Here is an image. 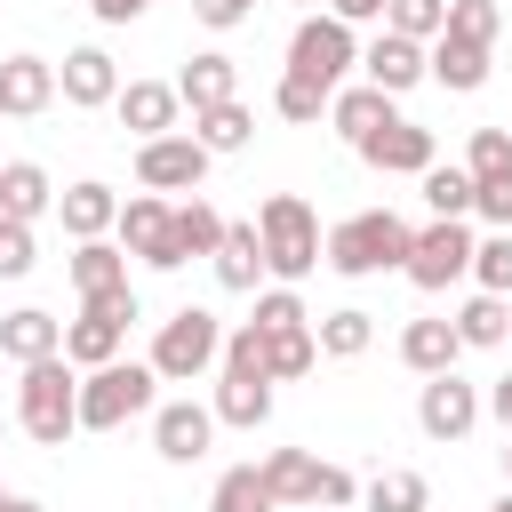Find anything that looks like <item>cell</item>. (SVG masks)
I'll list each match as a JSON object with an SVG mask.
<instances>
[{
    "label": "cell",
    "mask_w": 512,
    "mask_h": 512,
    "mask_svg": "<svg viewBox=\"0 0 512 512\" xmlns=\"http://www.w3.org/2000/svg\"><path fill=\"white\" fill-rule=\"evenodd\" d=\"M16 416H24V432H32L40 448H64V432L80 424V384H72V360H64V352H48V360L24 368Z\"/></svg>",
    "instance_id": "cell-1"
},
{
    "label": "cell",
    "mask_w": 512,
    "mask_h": 512,
    "mask_svg": "<svg viewBox=\"0 0 512 512\" xmlns=\"http://www.w3.org/2000/svg\"><path fill=\"white\" fill-rule=\"evenodd\" d=\"M408 240H416V232H408L392 208H360V216H344V224L328 232V264L352 272V280H360V272H392V264H408Z\"/></svg>",
    "instance_id": "cell-2"
},
{
    "label": "cell",
    "mask_w": 512,
    "mask_h": 512,
    "mask_svg": "<svg viewBox=\"0 0 512 512\" xmlns=\"http://www.w3.org/2000/svg\"><path fill=\"white\" fill-rule=\"evenodd\" d=\"M256 240H264V272H280V280H304V272L320 264V224H312V208H304L296 192H272V200H264Z\"/></svg>",
    "instance_id": "cell-3"
},
{
    "label": "cell",
    "mask_w": 512,
    "mask_h": 512,
    "mask_svg": "<svg viewBox=\"0 0 512 512\" xmlns=\"http://www.w3.org/2000/svg\"><path fill=\"white\" fill-rule=\"evenodd\" d=\"M152 384H160V368H136V360L88 368V384H80V424H88V432H120L128 416L152 408Z\"/></svg>",
    "instance_id": "cell-4"
},
{
    "label": "cell",
    "mask_w": 512,
    "mask_h": 512,
    "mask_svg": "<svg viewBox=\"0 0 512 512\" xmlns=\"http://www.w3.org/2000/svg\"><path fill=\"white\" fill-rule=\"evenodd\" d=\"M360 64V48H352V24L344 16H304L296 24V40H288V72L296 80H312V88H328L336 96V80Z\"/></svg>",
    "instance_id": "cell-5"
},
{
    "label": "cell",
    "mask_w": 512,
    "mask_h": 512,
    "mask_svg": "<svg viewBox=\"0 0 512 512\" xmlns=\"http://www.w3.org/2000/svg\"><path fill=\"white\" fill-rule=\"evenodd\" d=\"M264 488H272V504H328V512L352 504V472L312 464L304 448H272V456H264Z\"/></svg>",
    "instance_id": "cell-6"
},
{
    "label": "cell",
    "mask_w": 512,
    "mask_h": 512,
    "mask_svg": "<svg viewBox=\"0 0 512 512\" xmlns=\"http://www.w3.org/2000/svg\"><path fill=\"white\" fill-rule=\"evenodd\" d=\"M208 360H224V328H216V312L184 304V312L160 328V344H152V368H160L168 384H192Z\"/></svg>",
    "instance_id": "cell-7"
},
{
    "label": "cell",
    "mask_w": 512,
    "mask_h": 512,
    "mask_svg": "<svg viewBox=\"0 0 512 512\" xmlns=\"http://www.w3.org/2000/svg\"><path fill=\"white\" fill-rule=\"evenodd\" d=\"M128 320H136V296H128V288H112V296H88V312L64 328V360H72V368H104V360H120V336H128Z\"/></svg>",
    "instance_id": "cell-8"
},
{
    "label": "cell",
    "mask_w": 512,
    "mask_h": 512,
    "mask_svg": "<svg viewBox=\"0 0 512 512\" xmlns=\"http://www.w3.org/2000/svg\"><path fill=\"white\" fill-rule=\"evenodd\" d=\"M472 248H480V240L464 232V216H432V224L408 240V264H400V272H408L416 288H448L456 272H472Z\"/></svg>",
    "instance_id": "cell-9"
},
{
    "label": "cell",
    "mask_w": 512,
    "mask_h": 512,
    "mask_svg": "<svg viewBox=\"0 0 512 512\" xmlns=\"http://www.w3.org/2000/svg\"><path fill=\"white\" fill-rule=\"evenodd\" d=\"M200 176H208V144L200 136H152L136 152V184L144 192H200Z\"/></svg>",
    "instance_id": "cell-10"
},
{
    "label": "cell",
    "mask_w": 512,
    "mask_h": 512,
    "mask_svg": "<svg viewBox=\"0 0 512 512\" xmlns=\"http://www.w3.org/2000/svg\"><path fill=\"white\" fill-rule=\"evenodd\" d=\"M120 240H128V256H144L152 272H176V264H184V248H176V208H168V200H128V208H120Z\"/></svg>",
    "instance_id": "cell-11"
},
{
    "label": "cell",
    "mask_w": 512,
    "mask_h": 512,
    "mask_svg": "<svg viewBox=\"0 0 512 512\" xmlns=\"http://www.w3.org/2000/svg\"><path fill=\"white\" fill-rule=\"evenodd\" d=\"M416 424H424L432 440H464V432L480 424V392H472L456 368H440V376L424 384V400H416Z\"/></svg>",
    "instance_id": "cell-12"
},
{
    "label": "cell",
    "mask_w": 512,
    "mask_h": 512,
    "mask_svg": "<svg viewBox=\"0 0 512 512\" xmlns=\"http://www.w3.org/2000/svg\"><path fill=\"white\" fill-rule=\"evenodd\" d=\"M360 160L384 168V176H424V168H432V128H416V120H384L376 136H360Z\"/></svg>",
    "instance_id": "cell-13"
},
{
    "label": "cell",
    "mask_w": 512,
    "mask_h": 512,
    "mask_svg": "<svg viewBox=\"0 0 512 512\" xmlns=\"http://www.w3.org/2000/svg\"><path fill=\"white\" fill-rule=\"evenodd\" d=\"M208 440H216V408L168 400V408L152 416V448H160L168 464H200V456H208Z\"/></svg>",
    "instance_id": "cell-14"
},
{
    "label": "cell",
    "mask_w": 512,
    "mask_h": 512,
    "mask_svg": "<svg viewBox=\"0 0 512 512\" xmlns=\"http://www.w3.org/2000/svg\"><path fill=\"white\" fill-rule=\"evenodd\" d=\"M264 416H272V376H264V368H248V360H224V384H216V424L256 432Z\"/></svg>",
    "instance_id": "cell-15"
},
{
    "label": "cell",
    "mask_w": 512,
    "mask_h": 512,
    "mask_svg": "<svg viewBox=\"0 0 512 512\" xmlns=\"http://www.w3.org/2000/svg\"><path fill=\"white\" fill-rule=\"evenodd\" d=\"M56 104V72L40 64V56H8L0 64V112L8 120H32V112H48Z\"/></svg>",
    "instance_id": "cell-16"
},
{
    "label": "cell",
    "mask_w": 512,
    "mask_h": 512,
    "mask_svg": "<svg viewBox=\"0 0 512 512\" xmlns=\"http://www.w3.org/2000/svg\"><path fill=\"white\" fill-rule=\"evenodd\" d=\"M360 64H368V80H376L384 96H400V88H416V80L432 72V64H424V40H408V32H384Z\"/></svg>",
    "instance_id": "cell-17"
},
{
    "label": "cell",
    "mask_w": 512,
    "mask_h": 512,
    "mask_svg": "<svg viewBox=\"0 0 512 512\" xmlns=\"http://www.w3.org/2000/svg\"><path fill=\"white\" fill-rule=\"evenodd\" d=\"M112 104H120V128H136V136L152 144V136H168V128H176V104H184V96H176V88H160V80H128Z\"/></svg>",
    "instance_id": "cell-18"
},
{
    "label": "cell",
    "mask_w": 512,
    "mask_h": 512,
    "mask_svg": "<svg viewBox=\"0 0 512 512\" xmlns=\"http://www.w3.org/2000/svg\"><path fill=\"white\" fill-rule=\"evenodd\" d=\"M456 352H464L456 320H408V328H400V360H408L416 376H440V368H456Z\"/></svg>",
    "instance_id": "cell-19"
},
{
    "label": "cell",
    "mask_w": 512,
    "mask_h": 512,
    "mask_svg": "<svg viewBox=\"0 0 512 512\" xmlns=\"http://www.w3.org/2000/svg\"><path fill=\"white\" fill-rule=\"evenodd\" d=\"M120 96V72L104 48H72L64 56V104H112Z\"/></svg>",
    "instance_id": "cell-20"
},
{
    "label": "cell",
    "mask_w": 512,
    "mask_h": 512,
    "mask_svg": "<svg viewBox=\"0 0 512 512\" xmlns=\"http://www.w3.org/2000/svg\"><path fill=\"white\" fill-rule=\"evenodd\" d=\"M56 208H64V232L72 240H104V224H120L112 184H72V192H56Z\"/></svg>",
    "instance_id": "cell-21"
},
{
    "label": "cell",
    "mask_w": 512,
    "mask_h": 512,
    "mask_svg": "<svg viewBox=\"0 0 512 512\" xmlns=\"http://www.w3.org/2000/svg\"><path fill=\"white\" fill-rule=\"evenodd\" d=\"M0 352H8L16 368H32V360L64 352V328H56L48 312H8V320H0Z\"/></svg>",
    "instance_id": "cell-22"
},
{
    "label": "cell",
    "mask_w": 512,
    "mask_h": 512,
    "mask_svg": "<svg viewBox=\"0 0 512 512\" xmlns=\"http://www.w3.org/2000/svg\"><path fill=\"white\" fill-rule=\"evenodd\" d=\"M424 64H432V80L456 88V96H472V88L488 80V48H472V40H456V32H440V48H432Z\"/></svg>",
    "instance_id": "cell-23"
},
{
    "label": "cell",
    "mask_w": 512,
    "mask_h": 512,
    "mask_svg": "<svg viewBox=\"0 0 512 512\" xmlns=\"http://www.w3.org/2000/svg\"><path fill=\"white\" fill-rule=\"evenodd\" d=\"M232 88H240V72H232V56H192L184 64V80H176V96L192 104V112H208V104H232Z\"/></svg>",
    "instance_id": "cell-24"
},
{
    "label": "cell",
    "mask_w": 512,
    "mask_h": 512,
    "mask_svg": "<svg viewBox=\"0 0 512 512\" xmlns=\"http://www.w3.org/2000/svg\"><path fill=\"white\" fill-rule=\"evenodd\" d=\"M328 120H336V128L360 144V136H376V128H384V120H400V112H392V96L368 80V88H344V96H328Z\"/></svg>",
    "instance_id": "cell-25"
},
{
    "label": "cell",
    "mask_w": 512,
    "mask_h": 512,
    "mask_svg": "<svg viewBox=\"0 0 512 512\" xmlns=\"http://www.w3.org/2000/svg\"><path fill=\"white\" fill-rule=\"evenodd\" d=\"M256 272H264L256 224H224V240H216V280H224V288H256Z\"/></svg>",
    "instance_id": "cell-26"
},
{
    "label": "cell",
    "mask_w": 512,
    "mask_h": 512,
    "mask_svg": "<svg viewBox=\"0 0 512 512\" xmlns=\"http://www.w3.org/2000/svg\"><path fill=\"white\" fill-rule=\"evenodd\" d=\"M72 280H80V296H112V288H128V248L80 240V256H72Z\"/></svg>",
    "instance_id": "cell-27"
},
{
    "label": "cell",
    "mask_w": 512,
    "mask_h": 512,
    "mask_svg": "<svg viewBox=\"0 0 512 512\" xmlns=\"http://www.w3.org/2000/svg\"><path fill=\"white\" fill-rule=\"evenodd\" d=\"M48 200H56V192H48V176H40L32 160H8V168H0V216H24V224H32Z\"/></svg>",
    "instance_id": "cell-28"
},
{
    "label": "cell",
    "mask_w": 512,
    "mask_h": 512,
    "mask_svg": "<svg viewBox=\"0 0 512 512\" xmlns=\"http://www.w3.org/2000/svg\"><path fill=\"white\" fill-rule=\"evenodd\" d=\"M248 128H256V120H248V104H240V96H232V104L192 112V136H200L208 152H240V144H248Z\"/></svg>",
    "instance_id": "cell-29"
},
{
    "label": "cell",
    "mask_w": 512,
    "mask_h": 512,
    "mask_svg": "<svg viewBox=\"0 0 512 512\" xmlns=\"http://www.w3.org/2000/svg\"><path fill=\"white\" fill-rule=\"evenodd\" d=\"M456 336H464V344H504V336H512V304L480 288V296L456 312Z\"/></svg>",
    "instance_id": "cell-30"
},
{
    "label": "cell",
    "mask_w": 512,
    "mask_h": 512,
    "mask_svg": "<svg viewBox=\"0 0 512 512\" xmlns=\"http://www.w3.org/2000/svg\"><path fill=\"white\" fill-rule=\"evenodd\" d=\"M208 512H272V488H264V472H256V464H232V472L216 480Z\"/></svg>",
    "instance_id": "cell-31"
},
{
    "label": "cell",
    "mask_w": 512,
    "mask_h": 512,
    "mask_svg": "<svg viewBox=\"0 0 512 512\" xmlns=\"http://www.w3.org/2000/svg\"><path fill=\"white\" fill-rule=\"evenodd\" d=\"M216 240H224V216H216L208 200H184V208H176V248H184V256H216Z\"/></svg>",
    "instance_id": "cell-32"
},
{
    "label": "cell",
    "mask_w": 512,
    "mask_h": 512,
    "mask_svg": "<svg viewBox=\"0 0 512 512\" xmlns=\"http://www.w3.org/2000/svg\"><path fill=\"white\" fill-rule=\"evenodd\" d=\"M424 200H432V216H464L472 208V168H424Z\"/></svg>",
    "instance_id": "cell-33"
},
{
    "label": "cell",
    "mask_w": 512,
    "mask_h": 512,
    "mask_svg": "<svg viewBox=\"0 0 512 512\" xmlns=\"http://www.w3.org/2000/svg\"><path fill=\"white\" fill-rule=\"evenodd\" d=\"M464 168H472V184H496V176H512V136H504V128H472V152H464Z\"/></svg>",
    "instance_id": "cell-34"
},
{
    "label": "cell",
    "mask_w": 512,
    "mask_h": 512,
    "mask_svg": "<svg viewBox=\"0 0 512 512\" xmlns=\"http://www.w3.org/2000/svg\"><path fill=\"white\" fill-rule=\"evenodd\" d=\"M384 16H392V32H408V40H440V32H448V0H384Z\"/></svg>",
    "instance_id": "cell-35"
},
{
    "label": "cell",
    "mask_w": 512,
    "mask_h": 512,
    "mask_svg": "<svg viewBox=\"0 0 512 512\" xmlns=\"http://www.w3.org/2000/svg\"><path fill=\"white\" fill-rule=\"evenodd\" d=\"M368 512H424V480L416 472H376L368 480Z\"/></svg>",
    "instance_id": "cell-36"
},
{
    "label": "cell",
    "mask_w": 512,
    "mask_h": 512,
    "mask_svg": "<svg viewBox=\"0 0 512 512\" xmlns=\"http://www.w3.org/2000/svg\"><path fill=\"white\" fill-rule=\"evenodd\" d=\"M368 312H328L320 320V352H336V360H352V352H368Z\"/></svg>",
    "instance_id": "cell-37"
},
{
    "label": "cell",
    "mask_w": 512,
    "mask_h": 512,
    "mask_svg": "<svg viewBox=\"0 0 512 512\" xmlns=\"http://www.w3.org/2000/svg\"><path fill=\"white\" fill-rule=\"evenodd\" d=\"M472 272H480V288H488V296H512V232L480 240V248H472Z\"/></svg>",
    "instance_id": "cell-38"
},
{
    "label": "cell",
    "mask_w": 512,
    "mask_h": 512,
    "mask_svg": "<svg viewBox=\"0 0 512 512\" xmlns=\"http://www.w3.org/2000/svg\"><path fill=\"white\" fill-rule=\"evenodd\" d=\"M312 352H320V344H312L304 328H280V336H264V360H272V376H304V368H312Z\"/></svg>",
    "instance_id": "cell-39"
},
{
    "label": "cell",
    "mask_w": 512,
    "mask_h": 512,
    "mask_svg": "<svg viewBox=\"0 0 512 512\" xmlns=\"http://www.w3.org/2000/svg\"><path fill=\"white\" fill-rule=\"evenodd\" d=\"M448 32L472 40V48H488L496 40V0H448Z\"/></svg>",
    "instance_id": "cell-40"
},
{
    "label": "cell",
    "mask_w": 512,
    "mask_h": 512,
    "mask_svg": "<svg viewBox=\"0 0 512 512\" xmlns=\"http://www.w3.org/2000/svg\"><path fill=\"white\" fill-rule=\"evenodd\" d=\"M24 272H32V224L0 216V280H24Z\"/></svg>",
    "instance_id": "cell-41"
},
{
    "label": "cell",
    "mask_w": 512,
    "mask_h": 512,
    "mask_svg": "<svg viewBox=\"0 0 512 512\" xmlns=\"http://www.w3.org/2000/svg\"><path fill=\"white\" fill-rule=\"evenodd\" d=\"M272 104H280V120H320V104H328V88H312V80H296V72H288Z\"/></svg>",
    "instance_id": "cell-42"
},
{
    "label": "cell",
    "mask_w": 512,
    "mask_h": 512,
    "mask_svg": "<svg viewBox=\"0 0 512 512\" xmlns=\"http://www.w3.org/2000/svg\"><path fill=\"white\" fill-rule=\"evenodd\" d=\"M256 328H264V336H280V328H304V304H296L288 288H272V296H256Z\"/></svg>",
    "instance_id": "cell-43"
},
{
    "label": "cell",
    "mask_w": 512,
    "mask_h": 512,
    "mask_svg": "<svg viewBox=\"0 0 512 512\" xmlns=\"http://www.w3.org/2000/svg\"><path fill=\"white\" fill-rule=\"evenodd\" d=\"M472 208H480L488 224H504V232H512V176H496V184H472Z\"/></svg>",
    "instance_id": "cell-44"
},
{
    "label": "cell",
    "mask_w": 512,
    "mask_h": 512,
    "mask_svg": "<svg viewBox=\"0 0 512 512\" xmlns=\"http://www.w3.org/2000/svg\"><path fill=\"white\" fill-rule=\"evenodd\" d=\"M192 8H200V24H216V32H232V24H240V16L256 8V0H192Z\"/></svg>",
    "instance_id": "cell-45"
},
{
    "label": "cell",
    "mask_w": 512,
    "mask_h": 512,
    "mask_svg": "<svg viewBox=\"0 0 512 512\" xmlns=\"http://www.w3.org/2000/svg\"><path fill=\"white\" fill-rule=\"evenodd\" d=\"M328 16H344V24H368V16H384V0H328Z\"/></svg>",
    "instance_id": "cell-46"
},
{
    "label": "cell",
    "mask_w": 512,
    "mask_h": 512,
    "mask_svg": "<svg viewBox=\"0 0 512 512\" xmlns=\"http://www.w3.org/2000/svg\"><path fill=\"white\" fill-rule=\"evenodd\" d=\"M88 8H96V16H104V24H128V16H144V8H152V0H88Z\"/></svg>",
    "instance_id": "cell-47"
},
{
    "label": "cell",
    "mask_w": 512,
    "mask_h": 512,
    "mask_svg": "<svg viewBox=\"0 0 512 512\" xmlns=\"http://www.w3.org/2000/svg\"><path fill=\"white\" fill-rule=\"evenodd\" d=\"M488 408L504 416V432H512V376H496V392H488Z\"/></svg>",
    "instance_id": "cell-48"
},
{
    "label": "cell",
    "mask_w": 512,
    "mask_h": 512,
    "mask_svg": "<svg viewBox=\"0 0 512 512\" xmlns=\"http://www.w3.org/2000/svg\"><path fill=\"white\" fill-rule=\"evenodd\" d=\"M8 512H40V504H32V496H8Z\"/></svg>",
    "instance_id": "cell-49"
},
{
    "label": "cell",
    "mask_w": 512,
    "mask_h": 512,
    "mask_svg": "<svg viewBox=\"0 0 512 512\" xmlns=\"http://www.w3.org/2000/svg\"><path fill=\"white\" fill-rule=\"evenodd\" d=\"M504 472H512V448H504Z\"/></svg>",
    "instance_id": "cell-50"
},
{
    "label": "cell",
    "mask_w": 512,
    "mask_h": 512,
    "mask_svg": "<svg viewBox=\"0 0 512 512\" xmlns=\"http://www.w3.org/2000/svg\"><path fill=\"white\" fill-rule=\"evenodd\" d=\"M0 512H8V488H0Z\"/></svg>",
    "instance_id": "cell-51"
},
{
    "label": "cell",
    "mask_w": 512,
    "mask_h": 512,
    "mask_svg": "<svg viewBox=\"0 0 512 512\" xmlns=\"http://www.w3.org/2000/svg\"><path fill=\"white\" fill-rule=\"evenodd\" d=\"M496 512H512V496H504V504H496Z\"/></svg>",
    "instance_id": "cell-52"
},
{
    "label": "cell",
    "mask_w": 512,
    "mask_h": 512,
    "mask_svg": "<svg viewBox=\"0 0 512 512\" xmlns=\"http://www.w3.org/2000/svg\"><path fill=\"white\" fill-rule=\"evenodd\" d=\"M304 8H320V0H304Z\"/></svg>",
    "instance_id": "cell-53"
}]
</instances>
